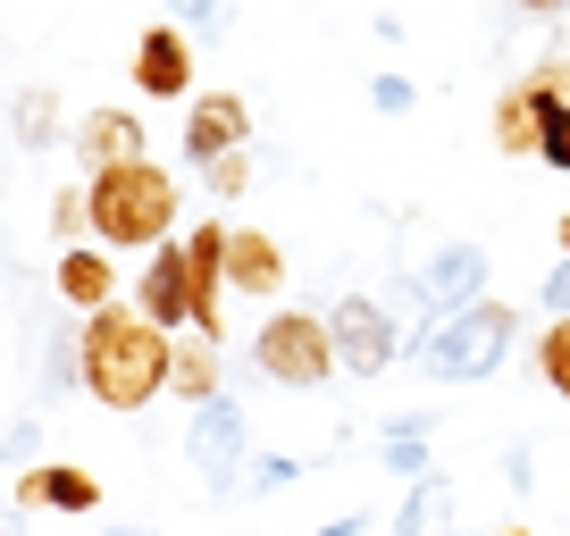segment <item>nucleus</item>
<instances>
[{
  "instance_id": "obj_18",
  "label": "nucleus",
  "mask_w": 570,
  "mask_h": 536,
  "mask_svg": "<svg viewBox=\"0 0 570 536\" xmlns=\"http://www.w3.org/2000/svg\"><path fill=\"white\" fill-rule=\"evenodd\" d=\"M537 369H546V386H562V403H570V319H553L546 336H537Z\"/></svg>"
},
{
  "instance_id": "obj_19",
  "label": "nucleus",
  "mask_w": 570,
  "mask_h": 536,
  "mask_svg": "<svg viewBox=\"0 0 570 536\" xmlns=\"http://www.w3.org/2000/svg\"><path fill=\"white\" fill-rule=\"evenodd\" d=\"M436 503H445V486H436V478H428V486H411V495H403V512H394V536H428Z\"/></svg>"
},
{
  "instance_id": "obj_11",
  "label": "nucleus",
  "mask_w": 570,
  "mask_h": 536,
  "mask_svg": "<svg viewBox=\"0 0 570 536\" xmlns=\"http://www.w3.org/2000/svg\"><path fill=\"white\" fill-rule=\"evenodd\" d=\"M76 151H85L92 177H109V168H135V160H142V126L126 118V109H92V118L76 126Z\"/></svg>"
},
{
  "instance_id": "obj_14",
  "label": "nucleus",
  "mask_w": 570,
  "mask_h": 536,
  "mask_svg": "<svg viewBox=\"0 0 570 536\" xmlns=\"http://www.w3.org/2000/svg\"><path fill=\"white\" fill-rule=\"evenodd\" d=\"M529 85H537V160H546V168H570V92L553 85L546 68H537Z\"/></svg>"
},
{
  "instance_id": "obj_27",
  "label": "nucleus",
  "mask_w": 570,
  "mask_h": 536,
  "mask_svg": "<svg viewBox=\"0 0 570 536\" xmlns=\"http://www.w3.org/2000/svg\"><path fill=\"white\" fill-rule=\"evenodd\" d=\"M311 536H370L361 519H327V528H311Z\"/></svg>"
},
{
  "instance_id": "obj_30",
  "label": "nucleus",
  "mask_w": 570,
  "mask_h": 536,
  "mask_svg": "<svg viewBox=\"0 0 570 536\" xmlns=\"http://www.w3.org/2000/svg\"><path fill=\"white\" fill-rule=\"evenodd\" d=\"M503 536H529V528H503Z\"/></svg>"
},
{
  "instance_id": "obj_6",
  "label": "nucleus",
  "mask_w": 570,
  "mask_h": 536,
  "mask_svg": "<svg viewBox=\"0 0 570 536\" xmlns=\"http://www.w3.org/2000/svg\"><path fill=\"white\" fill-rule=\"evenodd\" d=\"M327 336H336V369L344 377H377V369H394V353H403L386 302H370V294H344V302L327 310Z\"/></svg>"
},
{
  "instance_id": "obj_28",
  "label": "nucleus",
  "mask_w": 570,
  "mask_h": 536,
  "mask_svg": "<svg viewBox=\"0 0 570 536\" xmlns=\"http://www.w3.org/2000/svg\"><path fill=\"white\" fill-rule=\"evenodd\" d=\"M562 260H570V218H562Z\"/></svg>"
},
{
  "instance_id": "obj_24",
  "label": "nucleus",
  "mask_w": 570,
  "mask_h": 536,
  "mask_svg": "<svg viewBox=\"0 0 570 536\" xmlns=\"http://www.w3.org/2000/svg\"><path fill=\"white\" fill-rule=\"evenodd\" d=\"M185 26H194V34H227L235 9H227V0H194V9H185Z\"/></svg>"
},
{
  "instance_id": "obj_8",
  "label": "nucleus",
  "mask_w": 570,
  "mask_h": 536,
  "mask_svg": "<svg viewBox=\"0 0 570 536\" xmlns=\"http://www.w3.org/2000/svg\"><path fill=\"white\" fill-rule=\"evenodd\" d=\"M244 135H252L244 92H194V109H185V160H194V168L235 160V151H244Z\"/></svg>"
},
{
  "instance_id": "obj_25",
  "label": "nucleus",
  "mask_w": 570,
  "mask_h": 536,
  "mask_svg": "<svg viewBox=\"0 0 570 536\" xmlns=\"http://www.w3.org/2000/svg\"><path fill=\"white\" fill-rule=\"evenodd\" d=\"M370 101L386 109V118H403V109H411V76H377V85H370Z\"/></svg>"
},
{
  "instance_id": "obj_5",
  "label": "nucleus",
  "mask_w": 570,
  "mask_h": 536,
  "mask_svg": "<svg viewBox=\"0 0 570 536\" xmlns=\"http://www.w3.org/2000/svg\"><path fill=\"white\" fill-rule=\"evenodd\" d=\"M403 294L428 310V327L462 319V310L487 302V251H479V244H436V251L403 277Z\"/></svg>"
},
{
  "instance_id": "obj_1",
  "label": "nucleus",
  "mask_w": 570,
  "mask_h": 536,
  "mask_svg": "<svg viewBox=\"0 0 570 536\" xmlns=\"http://www.w3.org/2000/svg\"><path fill=\"white\" fill-rule=\"evenodd\" d=\"M76 336H85V394H92V403H109V411H142V403H160V394H168L177 336L151 327L142 310L109 302L101 319H85Z\"/></svg>"
},
{
  "instance_id": "obj_9",
  "label": "nucleus",
  "mask_w": 570,
  "mask_h": 536,
  "mask_svg": "<svg viewBox=\"0 0 570 536\" xmlns=\"http://www.w3.org/2000/svg\"><path fill=\"white\" fill-rule=\"evenodd\" d=\"M135 310H142L151 327H168V336H177V327H194V260H185V244H160V251H151V268L135 277Z\"/></svg>"
},
{
  "instance_id": "obj_20",
  "label": "nucleus",
  "mask_w": 570,
  "mask_h": 536,
  "mask_svg": "<svg viewBox=\"0 0 570 536\" xmlns=\"http://www.w3.org/2000/svg\"><path fill=\"white\" fill-rule=\"evenodd\" d=\"M303 478V461L294 453H268V461H252V495H277V486H294Z\"/></svg>"
},
{
  "instance_id": "obj_7",
  "label": "nucleus",
  "mask_w": 570,
  "mask_h": 536,
  "mask_svg": "<svg viewBox=\"0 0 570 536\" xmlns=\"http://www.w3.org/2000/svg\"><path fill=\"white\" fill-rule=\"evenodd\" d=\"M185 461L202 469V486H210V495H227V486L252 469V453H244V411H235V394H218V403H202V411H194V428H185Z\"/></svg>"
},
{
  "instance_id": "obj_12",
  "label": "nucleus",
  "mask_w": 570,
  "mask_h": 536,
  "mask_svg": "<svg viewBox=\"0 0 570 536\" xmlns=\"http://www.w3.org/2000/svg\"><path fill=\"white\" fill-rule=\"evenodd\" d=\"M227 286H235V294H277V286H285L277 235H261V227H235V235H227Z\"/></svg>"
},
{
  "instance_id": "obj_17",
  "label": "nucleus",
  "mask_w": 570,
  "mask_h": 536,
  "mask_svg": "<svg viewBox=\"0 0 570 536\" xmlns=\"http://www.w3.org/2000/svg\"><path fill=\"white\" fill-rule=\"evenodd\" d=\"M495 143L512 151V160H537V85H512L495 101Z\"/></svg>"
},
{
  "instance_id": "obj_23",
  "label": "nucleus",
  "mask_w": 570,
  "mask_h": 536,
  "mask_svg": "<svg viewBox=\"0 0 570 536\" xmlns=\"http://www.w3.org/2000/svg\"><path fill=\"white\" fill-rule=\"evenodd\" d=\"M35 453H42V428H35V419H18V428H9V469L26 478V469H35Z\"/></svg>"
},
{
  "instance_id": "obj_21",
  "label": "nucleus",
  "mask_w": 570,
  "mask_h": 536,
  "mask_svg": "<svg viewBox=\"0 0 570 536\" xmlns=\"http://www.w3.org/2000/svg\"><path fill=\"white\" fill-rule=\"evenodd\" d=\"M202 177H210V201H235V193H244V185H252V160H244V151H235V160L202 168Z\"/></svg>"
},
{
  "instance_id": "obj_22",
  "label": "nucleus",
  "mask_w": 570,
  "mask_h": 536,
  "mask_svg": "<svg viewBox=\"0 0 570 536\" xmlns=\"http://www.w3.org/2000/svg\"><path fill=\"white\" fill-rule=\"evenodd\" d=\"M386 469L403 486H428V445H386Z\"/></svg>"
},
{
  "instance_id": "obj_29",
  "label": "nucleus",
  "mask_w": 570,
  "mask_h": 536,
  "mask_svg": "<svg viewBox=\"0 0 570 536\" xmlns=\"http://www.w3.org/2000/svg\"><path fill=\"white\" fill-rule=\"evenodd\" d=\"M109 536H142V528H109Z\"/></svg>"
},
{
  "instance_id": "obj_15",
  "label": "nucleus",
  "mask_w": 570,
  "mask_h": 536,
  "mask_svg": "<svg viewBox=\"0 0 570 536\" xmlns=\"http://www.w3.org/2000/svg\"><path fill=\"white\" fill-rule=\"evenodd\" d=\"M18 503H51V512H92V503H101V486H92V469H26V478H18Z\"/></svg>"
},
{
  "instance_id": "obj_13",
  "label": "nucleus",
  "mask_w": 570,
  "mask_h": 536,
  "mask_svg": "<svg viewBox=\"0 0 570 536\" xmlns=\"http://www.w3.org/2000/svg\"><path fill=\"white\" fill-rule=\"evenodd\" d=\"M109 286H118V268H109V251H101V244L59 251V294H68L76 310H92V319H101V310H109Z\"/></svg>"
},
{
  "instance_id": "obj_2",
  "label": "nucleus",
  "mask_w": 570,
  "mask_h": 536,
  "mask_svg": "<svg viewBox=\"0 0 570 536\" xmlns=\"http://www.w3.org/2000/svg\"><path fill=\"white\" fill-rule=\"evenodd\" d=\"M168 227H177V185H168L160 160H135V168L92 177V244H109V251H160Z\"/></svg>"
},
{
  "instance_id": "obj_3",
  "label": "nucleus",
  "mask_w": 570,
  "mask_h": 536,
  "mask_svg": "<svg viewBox=\"0 0 570 536\" xmlns=\"http://www.w3.org/2000/svg\"><path fill=\"white\" fill-rule=\"evenodd\" d=\"M512 336H520V310L479 302V310H462V319H445V327H420L411 353H420V369L436 377V386H479V377L503 369Z\"/></svg>"
},
{
  "instance_id": "obj_10",
  "label": "nucleus",
  "mask_w": 570,
  "mask_h": 536,
  "mask_svg": "<svg viewBox=\"0 0 570 536\" xmlns=\"http://www.w3.org/2000/svg\"><path fill=\"white\" fill-rule=\"evenodd\" d=\"M135 85L160 92V101H185V92H194V42H185V26H151V34L135 42Z\"/></svg>"
},
{
  "instance_id": "obj_4",
  "label": "nucleus",
  "mask_w": 570,
  "mask_h": 536,
  "mask_svg": "<svg viewBox=\"0 0 570 536\" xmlns=\"http://www.w3.org/2000/svg\"><path fill=\"white\" fill-rule=\"evenodd\" d=\"M252 360H261V377H277V386H327V377H336V336H327V319H311V310H277V319L252 336Z\"/></svg>"
},
{
  "instance_id": "obj_26",
  "label": "nucleus",
  "mask_w": 570,
  "mask_h": 536,
  "mask_svg": "<svg viewBox=\"0 0 570 536\" xmlns=\"http://www.w3.org/2000/svg\"><path fill=\"white\" fill-rule=\"evenodd\" d=\"M546 310H553V319H570V260L546 268Z\"/></svg>"
},
{
  "instance_id": "obj_16",
  "label": "nucleus",
  "mask_w": 570,
  "mask_h": 536,
  "mask_svg": "<svg viewBox=\"0 0 570 536\" xmlns=\"http://www.w3.org/2000/svg\"><path fill=\"white\" fill-rule=\"evenodd\" d=\"M168 394H185L194 411H202V403H218V394H227V386H218V344H210V336L177 344V369H168Z\"/></svg>"
}]
</instances>
